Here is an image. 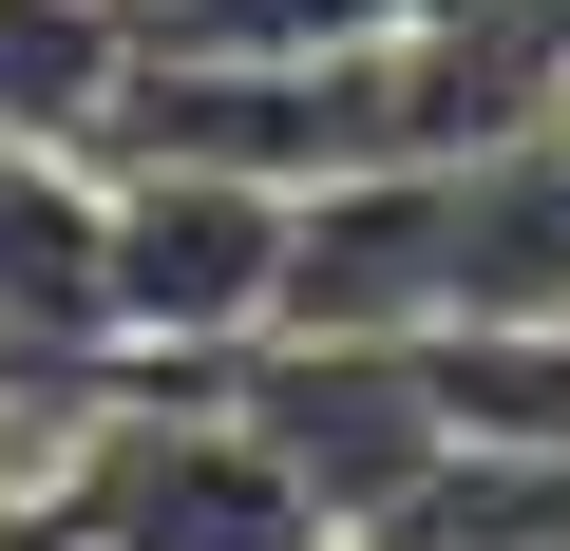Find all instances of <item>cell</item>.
Returning a JSON list of instances; mask_svg holds the SVG:
<instances>
[{
	"mask_svg": "<svg viewBox=\"0 0 570 551\" xmlns=\"http://www.w3.org/2000/svg\"><path fill=\"white\" fill-rule=\"evenodd\" d=\"M285 305V190L209 152H96V362H247Z\"/></svg>",
	"mask_w": 570,
	"mask_h": 551,
	"instance_id": "1",
	"label": "cell"
},
{
	"mask_svg": "<svg viewBox=\"0 0 570 551\" xmlns=\"http://www.w3.org/2000/svg\"><path fill=\"white\" fill-rule=\"evenodd\" d=\"M115 96H134L115 0H0V134L20 152H115Z\"/></svg>",
	"mask_w": 570,
	"mask_h": 551,
	"instance_id": "2",
	"label": "cell"
},
{
	"mask_svg": "<svg viewBox=\"0 0 570 551\" xmlns=\"http://www.w3.org/2000/svg\"><path fill=\"white\" fill-rule=\"evenodd\" d=\"M551 20H570V0H551Z\"/></svg>",
	"mask_w": 570,
	"mask_h": 551,
	"instance_id": "3",
	"label": "cell"
}]
</instances>
